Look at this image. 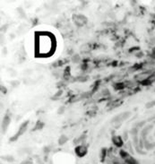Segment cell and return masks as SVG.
Wrapping results in <instances>:
<instances>
[{
	"label": "cell",
	"mask_w": 155,
	"mask_h": 164,
	"mask_svg": "<svg viewBox=\"0 0 155 164\" xmlns=\"http://www.w3.org/2000/svg\"><path fill=\"white\" fill-rule=\"evenodd\" d=\"M130 116V112H123V113L119 114L117 117L112 119V123H115V124H118V123L123 122L124 120H126L127 118H129Z\"/></svg>",
	"instance_id": "6da1fadb"
},
{
	"label": "cell",
	"mask_w": 155,
	"mask_h": 164,
	"mask_svg": "<svg viewBox=\"0 0 155 164\" xmlns=\"http://www.w3.org/2000/svg\"><path fill=\"white\" fill-rule=\"evenodd\" d=\"M146 108L147 109H150V108H153L155 106V101H149L148 103H146Z\"/></svg>",
	"instance_id": "8fae6325"
},
{
	"label": "cell",
	"mask_w": 155,
	"mask_h": 164,
	"mask_svg": "<svg viewBox=\"0 0 155 164\" xmlns=\"http://www.w3.org/2000/svg\"><path fill=\"white\" fill-rule=\"evenodd\" d=\"M79 60H80V57H79L78 55H76V56H74V57H73V61L75 62V63H77Z\"/></svg>",
	"instance_id": "5bb4252c"
},
{
	"label": "cell",
	"mask_w": 155,
	"mask_h": 164,
	"mask_svg": "<svg viewBox=\"0 0 155 164\" xmlns=\"http://www.w3.org/2000/svg\"><path fill=\"white\" fill-rule=\"evenodd\" d=\"M64 111H65V107H64V106H62V107L59 108L58 110H57V114H63Z\"/></svg>",
	"instance_id": "4fadbf2b"
},
{
	"label": "cell",
	"mask_w": 155,
	"mask_h": 164,
	"mask_svg": "<svg viewBox=\"0 0 155 164\" xmlns=\"http://www.w3.org/2000/svg\"><path fill=\"white\" fill-rule=\"evenodd\" d=\"M101 94H102V96H107V95L109 94V92L107 89H105V90H103L102 92H101Z\"/></svg>",
	"instance_id": "9a60e30c"
},
{
	"label": "cell",
	"mask_w": 155,
	"mask_h": 164,
	"mask_svg": "<svg viewBox=\"0 0 155 164\" xmlns=\"http://www.w3.org/2000/svg\"><path fill=\"white\" fill-rule=\"evenodd\" d=\"M27 127H28V122H25V123H23V124H22V126L20 127L19 130H18L17 134L15 135V137L13 138V139H15V138H17L18 136H20L21 135L25 133V131L27 130Z\"/></svg>",
	"instance_id": "8992f818"
},
{
	"label": "cell",
	"mask_w": 155,
	"mask_h": 164,
	"mask_svg": "<svg viewBox=\"0 0 155 164\" xmlns=\"http://www.w3.org/2000/svg\"><path fill=\"white\" fill-rule=\"evenodd\" d=\"M112 141H113L114 145H117V146H121V145H123V142L119 136H114V137L112 138Z\"/></svg>",
	"instance_id": "52a82bcc"
},
{
	"label": "cell",
	"mask_w": 155,
	"mask_h": 164,
	"mask_svg": "<svg viewBox=\"0 0 155 164\" xmlns=\"http://www.w3.org/2000/svg\"><path fill=\"white\" fill-rule=\"evenodd\" d=\"M12 84H13V86H17L19 84V82H12Z\"/></svg>",
	"instance_id": "e0dca14e"
},
{
	"label": "cell",
	"mask_w": 155,
	"mask_h": 164,
	"mask_svg": "<svg viewBox=\"0 0 155 164\" xmlns=\"http://www.w3.org/2000/svg\"><path fill=\"white\" fill-rule=\"evenodd\" d=\"M151 77V74L149 72H143V73H140L139 74H137L136 76V81L138 82H144L147 79H149Z\"/></svg>",
	"instance_id": "277c9868"
},
{
	"label": "cell",
	"mask_w": 155,
	"mask_h": 164,
	"mask_svg": "<svg viewBox=\"0 0 155 164\" xmlns=\"http://www.w3.org/2000/svg\"><path fill=\"white\" fill-rule=\"evenodd\" d=\"M67 140H68V137L66 136H65V135H62L60 137H59V139H58V144L59 145H65L66 142H67Z\"/></svg>",
	"instance_id": "30bf717a"
},
{
	"label": "cell",
	"mask_w": 155,
	"mask_h": 164,
	"mask_svg": "<svg viewBox=\"0 0 155 164\" xmlns=\"http://www.w3.org/2000/svg\"><path fill=\"white\" fill-rule=\"evenodd\" d=\"M4 159L5 161H7V162H13V161H14V159L13 158V156H4Z\"/></svg>",
	"instance_id": "7c38bea8"
},
{
	"label": "cell",
	"mask_w": 155,
	"mask_h": 164,
	"mask_svg": "<svg viewBox=\"0 0 155 164\" xmlns=\"http://www.w3.org/2000/svg\"><path fill=\"white\" fill-rule=\"evenodd\" d=\"M22 164H32V162L31 160H26L22 162Z\"/></svg>",
	"instance_id": "2e32d148"
},
{
	"label": "cell",
	"mask_w": 155,
	"mask_h": 164,
	"mask_svg": "<svg viewBox=\"0 0 155 164\" xmlns=\"http://www.w3.org/2000/svg\"><path fill=\"white\" fill-rule=\"evenodd\" d=\"M10 122H11V118H9L8 116H5L4 118H3L2 124H1V133L4 134L6 132L7 127L10 125Z\"/></svg>",
	"instance_id": "3957f363"
},
{
	"label": "cell",
	"mask_w": 155,
	"mask_h": 164,
	"mask_svg": "<svg viewBox=\"0 0 155 164\" xmlns=\"http://www.w3.org/2000/svg\"><path fill=\"white\" fill-rule=\"evenodd\" d=\"M144 146L145 147V149H147V150H152V149L155 147V144L145 141V142L144 143Z\"/></svg>",
	"instance_id": "9c48e42d"
},
{
	"label": "cell",
	"mask_w": 155,
	"mask_h": 164,
	"mask_svg": "<svg viewBox=\"0 0 155 164\" xmlns=\"http://www.w3.org/2000/svg\"><path fill=\"white\" fill-rule=\"evenodd\" d=\"M73 19H74L75 24L78 25V26H83V25H84L87 22V18L84 15H82V14L74 15L73 16Z\"/></svg>",
	"instance_id": "7a4b0ae2"
},
{
	"label": "cell",
	"mask_w": 155,
	"mask_h": 164,
	"mask_svg": "<svg viewBox=\"0 0 155 164\" xmlns=\"http://www.w3.org/2000/svg\"><path fill=\"white\" fill-rule=\"evenodd\" d=\"M152 128H153V126H149V127L143 128V130H142V138L145 137V136H146L147 135L150 133V131L152 130Z\"/></svg>",
	"instance_id": "ba28073f"
},
{
	"label": "cell",
	"mask_w": 155,
	"mask_h": 164,
	"mask_svg": "<svg viewBox=\"0 0 155 164\" xmlns=\"http://www.w3.org/2000/svg\"><path fill=\"white\" fill-rule=\"evenodd\" d=\"M75 153H76V154L78 156L83 157V156L85 155L86 153H87V148H86L84 145H80V146H78L75 149Z\"/></svg>",
	"instance_id": "5b68a950"
}]
</instances>
